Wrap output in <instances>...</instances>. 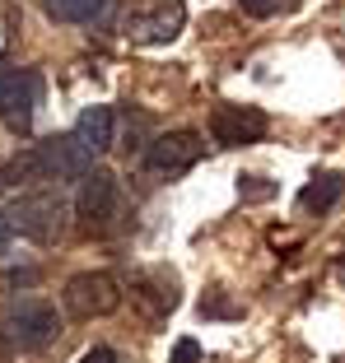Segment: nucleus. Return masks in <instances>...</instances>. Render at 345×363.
<instances>
[{
	"label": "nucleus",
	"mask_w": 345,
	"mask_h": 363,
	"mask_svg": "<svg viewBox=\"0 0 345 363\" xmlns=\"http://www.w3.org/2000/svg\"><path fill=\"white\" fill-rule=\"evenodd\" d=\"M80 363H117V354H112V350H103V345H98V350H89V354H84V359H80Z\"/></svg>",
	"instance_id": "obj_20"
},
{
	"label": "nucleus",
	"mask_w": 345,
	"mask_h": 363,
	"mask_svg": "<svg viewBox=\"0 0 345 363\" xmlns=\"http://www.w3.org/2000/svg\"><path fill=\"white\" fill-rule=\"evenodd\" d=\"M201 154H205V145H201V135L196 130H168V135H154L150 145H145V172L150 177H182L187 168H196L201 163Z\"/></svg>",
	"instance_id": "obj_5"
},
{
	"label": "nucleus",
	"mask_w": 345,
	"mask_h": 363,
	"mask_svg": "<svg viewBox=\"0 0 345 363\" xmlns=\"http://www.w3.org/2000/svg\"><path fill=\"white\" fill-rule=\"evenodd\" d=\"M112 130H117V117H112V107H84L75 121V140L84 145L89 154H108L112 150Z\"/></svg>",
	"instance_id": "obj_11"
},
{
	"label": "nucleus",
	"mask_w": 345,
	"mask_h": 363,
	"mask_svg": "<svg viewBox=\"0 0 345 363\" xmlns=\"http://www.w3.org/2000/svg\"><path fill=\"white\" fill-rule=\"evenodd\" d=\"M238 5H243V10H248V14H257V19H270V14L280 10L285 0H238Z\"/></svg>",
	"instance_id": "obj_18"
},
{
	"label": "nucleus",
	"mask_w": 345,
	"mask_h": 363,
	"mask_svg": "<svg viewBox=\"0 0 345 363\" xmlns=\"http://www.w3.org/2000/svg\"><path fill=\"white\" fill-rule=\"evenodd\" d=\"M5 186H23V191H33V186H47V168H43V154H38V145L19 150L10 163H5Z\"/></svg>",
	"instance_id": "obj_14"
},
{
	"label": "nucleus",
	"mask_w": 345,
	"mask_h": 363,
	"mask_svg": "<svg viewBox=\"0 0 345 363\" xmlns=\"http://www.w3.org/2000/svg\"><path fill=\"white\" fill-rule=\"evenodd\" d=\"M238 191H243V201H266V196H275V186L266 177H238Z\"/></svg>",
	"instance_id": "obj_16"
},
{
	"label": "nucleus",
	"mask_w": 345,
	"mask_h": 363,
	"mask_svg": "<svg viewBox=\"0 0 345 363\" xmlns=\"http://www.w3.org/2000/svg\"><path fill=\"white\" fill-rule=\"evenodd\" d=\"M43 5L56 23H84V28L108 23L112 10H117V0H43Z\"/></svg>",
	"instance_id": "obj_12"
},
{
	"label": "nucleus",
	"mask_w": 345,
	"mask_h": 363,
	"mask_svg": "<svg viewBox=\"0 0 345 363\" xmlns=\"http://www.w3.org/2000/svg\"><path fill=\"white\" fill-rule=\"evenodd\" d=\"M38 107H43V75L38 70H14L10 61H0V121L14 135H28Z\"/></svg>",
	"instance_id": "obj_3"
},
{
	"label": "nucleus",
	"mask_w": 345,
	"mask_h": 363,
	"mask_svg": "<svg viewBox=\"0 0 345 363\" xmlns=\"http://www.w3.org/2000/svg\"><path fill=\"white\" fill-rule=\"evenodd\" d=\"M33 284H38V270H10L0 279V289H33Z\"/></svg>",
	"instance_id": "obj_19"
},
{
	"label": "nucleus",
	"mask_w": 345,
	"mask_h": 363,
	"mask_svg": "<svg viewBox=\"0 0 345 363\" xmlns=\"http://www.w3.org/2000/svg\"><path fill=\"white\" fill-rule=\"evenodd\" d=\"M5 224H10L14 233H23L28 242L52 247V242H61L65 228H70V205H65V196L52 191V186H33V191H23L19 201L5 210Z\"/></svg>",
	"instance_id": "obj_1"
},
{
	"label": "nucleus",
	"mask_w": 345,
	"mask_h": 363,
	"mask_svg": "<svg viewBox=\"0 0 345 363\" xmlns=\"http://www.w3.org/2000/svg\"><path fill=\"white\" fill-rule=\"evenodd\" d=\"M38 154H43V168H47V182H80L89 168H94V154L84 150L75 140V130L70 135H52L38 145Z\"/></svg>",
	"instance_id": "obj_9"
},
{
	"label": "nucleus",
	"mask_w": 345,
	"mask_h": 363,
	"mask_svg": "<svg viewBox=\"0 0 345 363\" xmlns=\"http://www.w3.org/2000/svg\"><path fill=\"white\" fill-rule=\"evenodd\" d=\"M75 214L84 219V228L103 233L117 214V172L108 168H89L80 177V196H75Z\"/></svg>",
	"instance_id": "obj_8"
},
{
	"label": "nucleus",
	"mask_w": 345,
	"mask_h": 363,
	"mask_svg": "<svg viewBox=\"0 0 345 363\" xmlns=\"http://www.w3.org/2000/svg\"><path fill=\"white\" fill-rule=\"evenodd\" d=\"M187 23V5L182 0H145L136 5L126 19V38L141 47H159V43H172Z\"/></svg>",
	"instance_id": "obj_6"
},
{
	"label": "nucleus",
	"mask_w": 345,
	"mask_h": 363,
	"mask_svg": "<svg viewBox=\"0 0 345 363\" xmlns=\"http://www.w3.org/2000/svg\"><path fill=\"white\" fill-rule=\"evenodd\" d=\"M56 331H61V317H56V308L47 298H14L0 312V335L19 354H33V350H43V345H52Z\"/></svg>",
	"instance_id": "obj_2"
},
{
	"label": "nucleus",
	"mask_w": 345,
	"mask_h": 363,
	"mask_svg": "<svg viewBox=\"0 0 345 363\" xmlns=\"http://www.w3.org/2000/svg\"><path fill=\"white\" fill-rule=\"evenodd\" d=\"M266 112L261 107H238V103H219L210 112V140L219 150H243V145H257L266 135Z\"/></svg>",
	"instance_id": "obj_7"
},
{
	"label": "nucleus",
	"mask_w": 345,
	"mask_h": 363,
	"mask_svg": "<svg viewBox=\"0 0 345 363\" xmlns=\"http://www.w3.org/2000/svg\"><path fill=\"white\" fill-rule=\"evenodd\" d=\"M61 303H65V312L80 317V321L112 317V312L121 308V284H117V275H108V270H84V275H75L70 284H65Z\"/></svg>",
	"instance_id": "obj_4"
},
{
	"label": "nucleus",
	"mask_w": 345,
	"mask_h": 363,
	"mask_svg": "<svg viewBox=\"0 0 345 363\" xmlns=\"http://www.w3.org/2000/svg\"><path fill=\"white\" fill-rule=\"evenodd\" d=\"M0 196H5V163H0Z\"/></svg>",
	"instance_id": "obj_23"
},
{
	"label": "nucleus",
	"mask_w": 345,
	"mask_h": 363,
	"mask_svg": "<svg viewBox=\"0 0 345 363\" xmlns=\"http://www.w3.org/2000/svg\"><path fill=\"white\" fill-rule=\"evenodd\" d=\"M131 298L145 308V317L159 321L177 308V275L172 270H136L131 275Z\"/></svg>",
	"instance_id": "obj_10"
},
{
	"label": "nucleus",
	"mask_w": 345,
	"mask_h": 363,
	"mask_svg": "<svg viewBox=\"0 0 345 363\" xmlns=\"http://www.w3.org/2000/svg\"><path fill=\"white\" fill-rule=\"evenodd\" d=\"M10 242H14V228L5 224V214H0V257H10Z\"/></svg>",
	"instance_id": "obj_21"
},
{
	"label": "nucleus",
	"mask_w": 345,
	"mask_h": 363,
	"mask_svg": "<svg viewBox=\"0 0 345 363\" xmlns=\"http://www.w3.org/2000/svg\"><path fill=\"white\" fill-rule=\"evenodd\" d=\"M201 317L205 321H234V317H243V303H234L224 289H210L201 298Z\"/></svg>",
	"instance_id": "obj_15"
},
{
	"label": "nucleus",
	"mask_w": 345,
	"mask_h": 363,
	"mask_svg": "<svg viewBox=\"0 0 345 363\" xmlns=\"http://www.w3.org/2000/svg\"><path fill=\"white\" fill-rule=\"evenodd\" d=\"M336 279H341V284H345V252H341V257H336Z\"/></svg>",
	"instance_id": "obj_22"
},
{
	"label": "nucleus",
	"mask_w": 345,
	"mask_h": 363,
	"mask_svg": "<svg viewBox=\"0 0 345 363\" xmlns=\"http://www.w3.org/2000/svg\"><path fill=\"white\" fill-rule=\"evenodd\" d=\"M196 359H201V345H196L192 335H187V340L172 345V359H168V363H196Z\"/></svg>",
	"instance_id": "obj_17"
},
{
	"label": "nucleus",
	"mask_w": 345,
	"mask_h": 363,
	"mask_svg": "<svg viewBox=\"0 0 345 363\" xmlns=\"http://www.w3.org/2000/svg\"><path fill=\"white\" fill-rule=\"evenodd\" d=\"M341 196H345V172H322V177H313V182L299 191V210L327 214L336 201H341Z\"/></svg>",
	"instance_id": "obj_13"
}]
</instances>
